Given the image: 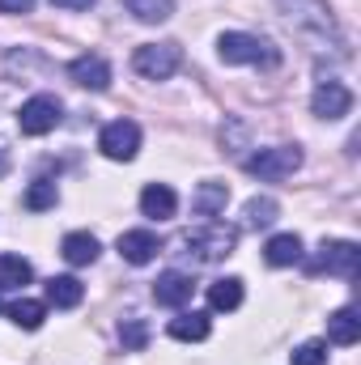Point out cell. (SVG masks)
I'll return each mask as SVG.
<instances>
[{
	"instance_id": "1",
	"label": "cell",
	"mask_w": 361,
	"mask_h": 365,
	"mask_svg": "<svg viewBox=\"0 0 361 365\" xmlns=\"http://www.w3.org/2000/svg\"><path fill=\"white\" fill-rule=\"evenodd\" d=\"M217 56H221V64H264V68H276L280 64V51L272 47L268 38L243 34V30L221 34L217 38Z\"/></svg>"
},
{
	"instance_id": "2",
	"label": "cell",
	"mask_w": 361,
	"mask_h": 365,
	"mask_svg": "<svg viewBox=\"0 0 361 365\" xmlns=\"http://www.w3.org/2000/svg\"><path fill=\"white\" fill-rule=\"evenodd\" d=\"M183 247H187V255H191L195 264H217V259L234 255V247H238V230H234V225H221V221H208L204 230L183 234Z\"/></svg>"
},
{
	"instance_id": "3",
	"label": "cell",
	"mask_w": 361,
	"mask_h": 365,
	"mask_svg": "<svg viewBox=\"0 0 361 365\" xmlns=\"http://www.w3.org/2000/svg\"><path fill=\"white\" fill-rule=\"evenodd\" d=\"M179 64H183L179 43H145V47H136V56H132V68H136L145 81H171V77L179 73Z\"/></svg>"
},
{
	"instance_id": "4",
	"label": "cell",
	"mask_w": 361,
	"mask_h": 365,
	"mask_svg": "<svg viewBox=\"0 0 361 365\" xmlns=\"http://www.w3.org/2000/svg\"><path fill=\"white\" fill-rule=\"evenodd\" d=\"M302 162H306V153H302L298 145H272V149L251 153L243 166H247V175H255V179H289L293 170H302Z\"/></svg>"
},
{
	"instance_id": "5",
	"label": "cell",
	"mask_w": 361,
	"mask_h": 365,
	"mask_svg": "<svg viewBox=\"0 0 361 365\" xmlns=\"http://www.w3.org/2000/svg\"><path fill=\"white\" fill-rule=\"evenodd\" d=\"M60 119H64V106H60V98H51V93H34V98L21 102V110H17V128H21L26 136H47V132L60 128Z\"/></svg>"
},
{
	"instance_id": "6",
	"label": "cell",
	"mask_w": 361,
	"mask_h": 365,
	"mask_svg": "<svg viewBox=\"0 0 361 365\" xmlns=\"http://www.w3.org/2000/svg\"><path fill=\"white\" fill-rule=\"evenodd\" d=\"M98 149H102V158H111V162H132L136 149H141V128H136L132 119H115V123L102 128Z\"/></svg>"
},
{
	"instance_id": "7",
	"label": "cell",
	"mask_w": 361,
	"mask_h": 365,
	"mask_svg": "<svg viewBox=\"0 0 361 365\" xmlns=\"http://www.w3.org/2000/svg\"><path fill=\"white\" fill-rule=\"evenodd\" d=\"M357 268H361L357 242H323L319 255H315V264H310V272H332V276H345V280H353Z\"/></svg>"
},
{
	"instance_id": "8",
	"label": "cell",
	"mask_w": 361,
	"mask_h": 365,
	"mask_svg": "<svg viewBox=\"0 0 361 365\" xmlns=\"http://www.w3.org/2000/svg\"><path fill=\"white\" fill-rule=\"evenodd\" d=\"M310 110L319 119H345L353 110V93H349V86H340V81H319V90L310 93Z\"/></svg>"
},
{
	"instance_id": "9",
	"label": "cell",
	"mask_w": 361,
	"mask_h": 365,
	"mask_svg": "<svg viewBox=\"0 0 361 365\" xmlns=\"http://www.w3.org/2000/svg\"><path fill=\"white\" fill-rule=\"evenodd\" d=\"M68 81L81 86V90L102 93L106 86H111V64H106L102 56H77V60L68 64Z\"/></svg>"
},
{
	"instance_id": "10",
	"label": "cell",
	"mask_w": 361,
	"mask_h": 365,
	"mask_svg": "<svg viewBox=\"0 0 361 365\" xmlns=\"http://www.w3.org/2000/svg\"><path fill=\"white\" fill-rule=\"evenodd\" d=\"M119 255L128 259V264H136V268H145V264H153L158 259V234L153 230H128V234H119Z\"/></svg>"
},
{
	"instance_id": "11",
	"label": "cell",
	"mask_w": 361,
	"mask_h": 365,
	"mask_svg": "<svg viewBox=\"0 0 361 365\" xmlns=\"http://www.w3.org/2000/svg\"><path fill=\"white\" fill-rule=\"evenodd\" d=\"M191 289H195V280H191L187 272H162L158 280H153V302L179 310V306L191 302Z\"/></svg>"
},
{
	"instance_id": "12",
	"label": "cell",
	"mask_w": 361,
	"mask_h": 365,
	"mask_svg": "<svg viewBox=\"0 0 361 365\" xmlns=\"http://www.w3.org/2000/svg\"><path fill=\"white\" fill-rule=\"evenodd\" d=\"M175 208H179V195H175L166 182H149V187L141 191V212H145L149 221H171Z\"/></svg>"
},
{
	"instance_id": "13",
	"label": "cell",
	"mask_w": 361,
	"mask_h": 365,
	"mask_svg": "<svg viewBox=\"0 0 361 365\" xmlns=\"http://www.w3.org/2000/svg\"><path fill=\"white\" fill-rule=\"evenodd\" d=\"M225 204H230V187L217 179L200 182L195 195H191V212L195 217H217V212H225Z\"/></svg>"
},
{
	"instance_id": "14",
	"label": "cell",
	"mask_w": 361,
	"mask_h": 365,
	"mask_svg": "<svg viewBox=\"0 0 361 365\" xmlns=\"http://www.w3.org/2000/svg\"><path fill=\"white\" fill-rule=\"evenodd\" d=\"M60 255H64L73 268H86V264H93V259L102 255V242H98L93 234H86V230H77V234H68V238H64Z\"/></svg>"
},
{
	"instance_id": "15",
	"label": "cell",
	"mask_w": 361,
	"mask_h": 365,
	"mask_svg": "<svg viewBox=\"0 0 361 365\" xmlns=\"http://www.w3.org/2000/svg\"><path fill=\"white\" fill-rule=\"evenodd\" d=\"M208 327H213V323H208V314H204V310H183L179 319H171V327H166V331H171L175 340H183V344H195V340H204V336H208Z\"/></svg>"
},
{
	"instance_id": "16",
	"label": "cell",
	"mask_w": 361,
	"mask_h": 365,
	"mask_svg": "<svg viewBox=\"0 0 361 365\" xmlns=\"http://www.w3.org/2000/svg\"><path fill=\"white\" fill-rule=\"evenodd\" d=\"M81 297H86V289H81L77 276H51V280H47V302H51V306L73 310V306H81Z\"/></svg>"
},
{
	"instance_id": "17",
	"label": "cell",
	"mask_w": 361,
	"mask_h": 365,
	"mask_svg": "<svg viewBox=\"0 0 361 365\" xmlns=\"http://www.w3.org/2000/svg\"><path fill=\"white\" fill-rule=\"evenodd\" d=\"M264 259H268L272 268H289V264H298V259H302V238H298V234H276V238H268Z\"/></svg>"
},
{
	"instance_id": "18",
	"label": "cell",
	"mask_w": 361,
	"mask_h": 365,
	"mask_svg": "<svg viewBox=\"0 0 361 365\" xmlns=\"http://www.w3.org/2000/svg\"><path fill=\"white\" fill-rule=\"evenodd\" d=\"M327 340L332 344H357L361 340V319H357V310H336L332 319H327Z\"/></svg>"
},
{
	"instance_id": "19",
	"label": "cell",
	"mask_w": 361,
	"mask_h": 365,
	"mask_svg": "<svg viewBox=\"0 0 361 365\" xmlns=\"http://www.w3.org/2000/svg\"><path fill=\"white\" fill-rule=\"evenodd\" d=\"M208 306L213 310H238L243 306V280L238 276H221L208 284Z\"/></svg>"
},
{
	"instance_id": "20",
	"label": "cell",
	"mask_w": 361,
	"mask_h": 365,
	"mask_svg": "<svg viewBox=\"0 0 361 365\" xmlns=\"http://www.w3.org/2000/svg\"><path fill=\"white\" fill-rule=\"evenodd\" d=\"M136 21H145V26H162V21H171V13H175V0H119Z\"/></svg>"
},
{
	"instance_id": "21",
	"label": "cell",
	"mask_w": 361,
	"mask_h": 365,
	"mask_svg": "<svg viewBox=\"0 0 361 365\" xmlns=\"http://www.w3.org/2000/svg\"><path fill=\"white\" fill-rule=\"evenodd\" d=\"M276 212H280V204L272 195H255V200H247L243 221H247V230H268L272 221H276Z\"/></svg>"
},
{
	"instance_id": "22",
	"label": "cell",
	"mask_w": 361,
	"mask_h": 365,
	"mask_svg": "<svg viewBox=\"0 0 361 365\" xmlns=\"http://www.w3.org/2000/svg\"><path fill=\"white\" fill-rule=\"evenodd\" d=\"M9 319H13L21 331H39V327H43V319H47V306H43V302L21 297V302H13V306H9Z\"/></svg>"
},
{
	"instance_id": "23",
	"label": "cell",
	"mask_w": 361,
	"mask_h": 365,
	"mask_svg": "<svg viewBox=\"0 0 361 365\" xmlns=\"http://www.w3.org/2000/svg\"><path fill=\"white\" fill-rule=\"evenodd\" d=\"M30 276H34V268L21 255H0V289H21V284H30Z\"/></svg>"
},
{
	"instance_id": "24",
	"label": "cell",
	"mask_w": 361,
	"mask_h": 365,
	"mask_svg": "<svg viewBox=\"0 0 361 365\" xmlns=\"http://www.w3.org/2000/svg\"><path fill=\"white\" fill-rule=\"evenodd\" d=\"M56 200H60V187L51 179H34L26 187V208L30 212H47V208H56Z\"/></svg>"
},
{
	"instance_id": "25",
	"label": "cell",
	"mask_w": 361,
	"mask_h": 365,
	"mask_svg": "<svg viewBox=\"0 0 361 365\" xmlns=\"http://www.w3.org/2000/svg\"><path fill=\"white\" fill-rule=\"evenodd\" d=\"M119 340H123L128 353H141V349L149 344V323H145V319H123V323H119Z\"/></svg>"
},
{
	"instance_id": "26",
	"label": "cell",
	"mask_w": 361,
	"mask_h": 365,
	"mask_svg": "<svg viewBox=\"0 0 361 365\" xmlns=\"http://www.w3.org/2000/svg\"><path fill=\"white\" fill-rule=\"evenodd\" d=\"M289 361L293 365H327V344L323 340H306V344H298L289 353Z\"/></svg>"
},
{
	"instance_id": "27",
	"label": "cell",
	"mask_w": 361,
	"mask_h": 365,
	"mask_svg": "<svg viewBox=\"0 0 361 365\" xmlns=\"http://www.w3.org/2000/svg\"><path fill=\"white\" fill-rule=\"evenodd\" d=\"M30 9H34V0H0V13H9V17L30 13Z\"/></svg>"
},
{
	"instance_id": "28",
	"label": "cell",
	"mask_w": 361,
	"mask_h": 365,
	"mask_svg": "<svg viewBox=\"0 0 361 365\" xmlns=\"http://www.w3.org/2000/svg\"><path fill=\"white\" fill-rule=\"evenodd\" d=\"M51 4H56V9H73V13H77V9H90L93 0H51Z\"/></svg>"
},
{
	"instance_id": "29",
	"label": "cell",
	"mask_w": 361,
	"mask_h": 365,
	"mask_svg": "<svg viewBox=\"0 0 361 365\" xmlns=\"http://www.w3.org/2000/svg\"><path fill=\"white\" fill-rule=\"evenodd\" d=\"M4 175H9V153L0 149V179H4Z\"/></svg>"
}]
</instances>
